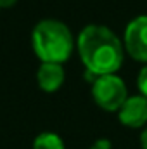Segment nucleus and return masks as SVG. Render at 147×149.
Instances as JSON below:
<instances>
[{
	"label": "nucleus",
	"instance_id": "obj_1",
	"mask_svg": "<svg viewBox=\"0 0 147 149\" xmlns=\"http://www.w3.org/2000/svg\"><path fill=\"white\" fill-rule=\"evenodd\" d=\"M78 52L85 68L95 76L114 74L123 63V49L106 26H87L78 37Z\"/></svg>",
	"mask_w": 147,
	"mask_h": 149
},
{
	"label": "nucleus",
	"instance_id": "obj_2",
	"mask_svg": "<svg viewBox=\"0 0 147 149\" xmlns=\"http://www.w3.org/2000/svg\"><path fill=\"white\" fill-rule=\"evenodd\" d=\"M33 49L43 63L61 64L73 52V37L66 24L47 19L38 23L33 30Z\"/></svg>",
	"mask_w": 147,
	"mask_h": 149
},
{
	"label": "nucleus",
	"instance_id": "obj_4",
	"mask_svg": "<svg viewBox=\"0 0 147 149\" xmlns=\"http://www.w3.org/2000/svg\"><path fill=\"white\" fill-rule=\"evenodd\" d=\"M125 45L128 54L137 61H147V16L133 19L125 31Z\"/></svg>",
	"mask_w": 147,
	"mask_h": 149
},
{
	"label": "nucleus",
	"instance_id": "obj_7",
	"mask_svg": "<svg viewBox=\"0 0 147 149\" xmlns=\"http://www.w3.org/2000/svg\"><path fill=\"white\" fill-rule=\"evenodd\" d=\"M33 149H64V142L59 135L45 132V134H40L35 139Z\"/></svg>",
	"mask_w": 147,
	"mask_h": 149
},
{
	"label": "nucleus",
	"instance_id": "obj_6",
	"mask_svg": "<svg viewBox=\"0 0 147 149\" xmlns=\"http://www.w3.org/2000/svg\"><path fill=\"white\" fill-rule=\"evenodd\" d=\"M37 78H38V85L45 92H54L64 81L62 66L61 64H55V63H43L40 66V70H38Z\"/></svg>",
	"mask_w": 147,
	"mask_h": 149
},
{
	"label": "nucleus",
	"instance_id": "obj_3",
	"mask_svg": "<svg viewBox=\"0 0 147 149\" xmlns=\"http://www.w3.org/2000/svg\"><path fill=\"white\" fill-rule=\"evenodd\" d=\"M92 95L95 102L106 111H119L126 97V87L116 74L97 76L92 87Z\"/></svg>",
	"mask_w": 147,
	"mask_h": 149
},
{
	"label": "nucleus",
	"instance_id": "obj_9",
	"mask_svg": "<svg viewBox=\"0 0 147 149\" xmlns=\"http://www.w3.org/2000/svg\"><path fill=\"white\" fill-rule=\"evenodd\" d=\"M111 148V144H109V141H104V139H101V141H97L94 146L90 149H109Z\"/></svg>",
	"mask_w": 147,
	"mask_h": 149
},
{
	"label": "nucleus",
	"instance_id": "obj_5",
	"mask_svg": "<svg viewBox=\"0 0 147 149\" xmlns=\"http://www.w3.org/2000/svg\"><path fill=\"white\" fill-rule=\"evenodd\" d=\"M119 121L132 128L142 127L147 121V97L144 95L128 97L119 108Z\"/></svg>",
	"mask_w": 147,
	"mask_h": 149
},
{
	"label": "nucleus",
	"instance_id": "obj_10",
	"mask_svg": "<svg viewBox=\"0 0 147 149\" xmlns=\"http://www.w3.org/2000/svg\"><path fill=\"white\" fill-rule=\"evenodd\" d=\"M140 144H142L144 149H147V128L142 132V135H140Z\"/></svg>",
	"mask_w": 147,
	"mask_h": 149
},
{
	"label": "nucleus",
	"instance_id": "obj_8",
	"mask_svg": "<svg viewBox=\"0 0 147 149\" xmlns=\"http://www.w3.org/2000/svg\"><path fill=\"white\" fill-rule=\"evenodd\" d=\"M139 88H140L142 95L147 97V66L140 71V74H139Z\"/></svg>",
	"mask_w": 147,
	"mask_h": 149
}]
</instances>
